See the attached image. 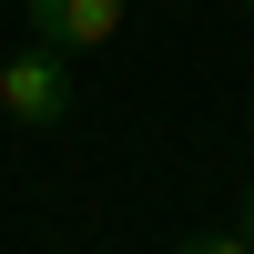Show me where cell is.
Masks as SVG:
<instances>
[{
	"instance_id": "3957f363",
	"label": "cell",
	"mask_w": 254,
	"mask_h": 254,
	"mask_svg": "<svg viewBox=\"0 0 254 254\" xmlns=\"http://www.w3.org/2000/svg\"><path fill=\"white\" fill-rule=\"evenodd\" d=\"M173 254H254V244H244V234H234V224H224V234H183V244H173Z\"/></svg>"
},
{
	"instance_id": "277c9868",
	"label": "cell",
	"mask_w": 254,
	"mask_h": 254,
	"mask_svg": "<svg viewBox=\"0 0 254 254\" xmlns=\"http://www.w3.org/2000/svg\"><path fill=\"white\" fill-rule=\"evenodd\" d=\"M234 234L254 244V183H244V193H234Z\"/></svg>"
},
{
	"instance_id": "6da1fadb",
	"label": "cell",
	"mask_w": 254,
	"mask_h": 254,
	"mask_svg": "<svg viewBox=\"0 0 254 254\" xmlns=\"http://www.w3.org/2000/svg\"><path fill=\"white\" fill-rule=\"evenodd\" d=\"M71 51H51V41H31V51H10L0 61V112L20 122V132H61L71 122Z\"/></svg>"
},
{
	"instance_id": "5b68a950",
	"label": "cell",
	"mask_w": 254,
	"mask_h": 254,
	"mask_svg": "<svg viewBox=\"0 0 254 254\" xmlns=\"http://www.w3.org/2000/svg\"><path fill=\"white\" fill-rule=\"evenodd\" d=\"M244 20H254V0H244Z\"/></svg>"
},
{
	"instance_id": "7a4b0ae2",
	"label": "cell",
	"mask_w": 254,
	"mask_h": 254,
	"mask_svg": "<svg viewBox=\"0 0 254 254\" xmlns=\"http://www.w3.org/2000/svg\"><path fill=\"white\" fill-rule=\"evenodd\" d=\"M31 41H51V51H102V41H122V0H31Z\"/></svg>"
}]
</instances>
